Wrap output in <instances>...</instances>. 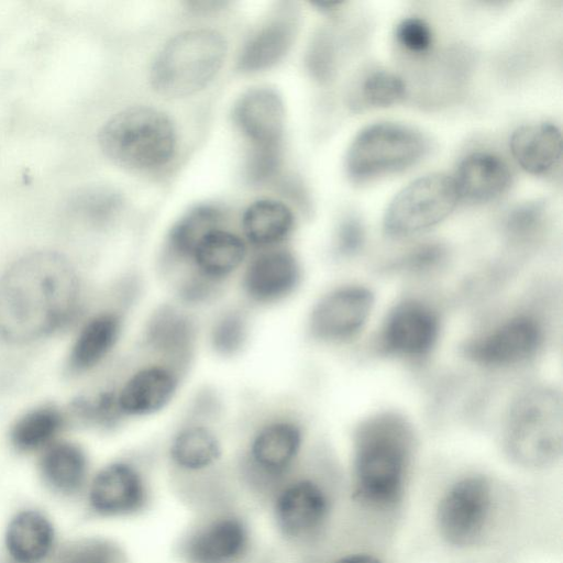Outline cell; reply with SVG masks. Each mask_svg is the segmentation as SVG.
<instances>
[{
    "label": "cell",
    "mask_w": 563,
    "mask_h": 563,
    "mask_svg": "<svg viewBox=\"0 0 563 563\" xmlns=\"http://www.w3.org/2000/svg\"><path fill=\"white\" fill-rule=\"evenodd\" d=\"M250 334L246 314L240 309H227L220 312L209 329V344L219 356L232 357L245 346Z\"/></svg>",
    "instance_id": "cell-31"
},
{
    "label": "cell",
    "mask_w": 563,
    "mask_h": 563,
    "mask_svg": "<svg viewBox=\"0 0 563 563\" xmlns=\"http://www.w3.org/2000/svg\"><path fill=\"white\" fill-rule=\"evenodd\" d=\"M459 194L452 177L430 174L411 181L389 203L384 218L386 233L405 238L445 219L455 208Z\"/></svg>",
    "instance_id": "cell-13"
},
{
    "label": "cell",
    "mask_w": 563,
    "mask_h": 563,
    "mask_svg": "<svg viewBox=\"0 0 563 563\" xmlns=\"http://www.w3.org/2000/svg\"><path fill=\"white\" fill-rule=\"evenodd\" d=\"M374 306L373 292L363 286H343L323 295L308 317V332L322 342L353 338L366 323Z\"/></svg>",
    "instance_id": "cell-15"
},
{
    "label": "cell",
    "mask_w": 563,
    "mask_h": 563,
    "mask_svg": "<svg viewBox=\"0 0 563 563\" xmlns=\"http://www.w3.org/2000/svg\"><path fill=\"white\" fill-rule=\"evenodd\" d=\"M242 229L246 240L256 246H273L284 241L294 227V214L285 203L261 199L244 211Z\"/></svg>",
    "instance_id": "cell-28"
},
{
    "label": "cell",
    "mask_w": 563,
    "mask_h": 563,
    "mask_svg": "<svg viewBox=\"0 0 563 563\" xmlns=\"http://www.w3.org/2000/svg\"><path fill=\"white\" fill-rule=\"evenodd\" d=\"M227 54L223 36L195 29L170 38L151 67L152 87L162 96L185 97L202 89L221 68Z\"/></svg>",
    "instance_id": "cell-8"
},
{
    "label": "cell",
    "mask_w": 563,
    "mask_h": 563,
    "mask_svg": "<svg viewBox=\"0 0 563 563\" xmlns=\"http://www.w3.org/2000/svg\"><path fill=\"white\" fill-rule=\"evenodd\" d=\"M330 563H380L377 559L366 554H349L332 560Z\"/></svg>",
    "instance_id": "cell-37"
},
{
    "label": "cell",
    "mask_w": 563,
    "mask_h": 563,
    "mask_svg": "<svg viewBox=\"0 0 563 563\" xmlns=\"http://www.w3.org/2000/svg\"><path fill=\"white\" fill-rule=\"evenodd\" d=\"M54 539L51 521L37 510L24 509L5 528V553L13 563H42L51 554Z\"/></svg>",
    "instance_id": "cell-23"
},
{
    "label": "cell",
    "mask_w": 563,
    "mask_h": 563,
    "mask_svg": "<svg viewBox=\"0 0 563 563\" xmlns=\"http://www.w3.org/2000/svg\"><path fill=\"white\" fill-rule=\"evenodd\" d=\"M296 27L297 22L291 14L269 20L243 46L238 59L239 69L255 73L276 64L290 47Z\"/></svg>",
    "instance_id": "cell-25"
},
{
    "label": "cell",
    "mask_w": 563,
    "mask_h": 563,
    "mask_svg": "<svg viewBox=\"0 0 563 563\" xmlns=\"http://www.w3.org/2000/svg\"><path fill=\"white\" fill-rule=\"evenodd\" d=\"M122 331V318L114 312H102L90 319L80 330L70 352V365L77 371L99 364L115 346Z\"/></svg>",
    "instance_id": "cell-27"
},
{
    "label": "cell",
    "mask_w": 563,
    "mask_h": 563,
    "mask_svg": "<svg viewBox=\"0 0 563 563\" xmlns=\"http://www.w3.org/2000/svg\"><path fill=\"white\" fill-rule=\"evenodd\" d=\"M233 119L250 143L249 176L262 181L272 176L279 164L284 131V106L277 92L267 87L244 92L233 109Z\"/></svg>",
    "instance_id": "cell-12"
},
{
    "label": "cell",
    "mask_w": 563,
    "mask_h": 563,
    "mask_svg": "<svg viewBox=\"0 0 563 563\" xmlns=\"http://www.w3.org/2000/svg\"><path fill=\"white\" fill-rule=\"evenodd\" d=\"M510 150L526 172L545 174L561 157V132L556 125L548 122L522 125L512 133Z\"/></svg>",
    "instance_id": "cell-24"
},
{
    "label": "cell",
    "mask_w": 563,
    "mask_h": 563,
    "mask_svg": "<svg viewBox=\"0 0 563 563\" xmlns=\"http://www.w3.org/2000/svg\"><path fill=\"white\" fill-rule=\"evenodd\" d=\"M245 257L244 240L231 231L217 227L198 241L189 257L192 271L186 275L198 277L220 288L243 265Z\"/></svg>",
    "instance_id": "cell-21"
},
{
    "label": "cell",
    "mask_w": 563,
    "mask_h": 563,
    "mask_svg": "<svg viewBox=\"0 0 563 563\" xmlns=\"http://www.w3.org/2000/svg\"><path fill=\"white\" fill-rule=\"evenodd\" d=\"M173 551L177 563H287L260 534L243 498L188 514Z\"/></svg>",
    "instance_id": "cell-3"
},
{
    "label": "cell",
    "mask_w": 563,
    "mask_h": 563,
    "mask_svg": "<svg viewBox=\"0 0 563 563\" xmlns=\"http://www.w3.org/2000/svg\"><path fill=\"white\" fill-rule=\"evenodd\" d=\"M165 465L169 490L188 514L243 498L223 442L206 422H185L172 433Z\"/></svg>",
    "instance_id": "cell-2"
},
{
    "label": "cell",
    "mask_w": 563,
    "mask_h": 563,
    "mask_svg": "<svg viewBox=\"0 0 563 563\" xmlns=\"http://www.w3.org/2000/svg\"><path fill=\"white\" fill-rule=\"evenodd\" d=\"M439 332L438 318L427 306L405 301L388 314L383 329V344L389 352L420 356L430 351Z\"/></svg>",
    "instance_id": "cell-20"
},
{
    "label": "cell",
    "mask_w": 563,
    "mask_h": 563,
    "mask_svg": "<svg viewBox=\"0 0 563 563\" xmlns=\"http://www.w3.org/2000/svg\"><path fill=\"white\" fill-rule=\"evenodd\" d=\"M396 38L404 48L415 54L427 53L432 44L429 25L418 18L402 20L396 29Z\"/></svg>",
    "instance_id": "cell-35"
},
{
    "label": "cell",
    "mask_w": 563,
    "mask_h": 563,
    "mask_svg": "<svg viewBox=\"0 0 563 563\" xmlns=\"http://www.w3.org/2000/svg\"><path fill=\"white\" fill-rule=\"evenodd\" d=\"M62 427V417L53 408H37L20 418L11 431L12 444L22 452L45 449Z\"/></svg>",
    "instance_id": "cell-30"
},
{
    "label": "cell",
    "mask_w": 563,
    "mask_h": 563,
    "mask_svg": "<svg viewBox=\"0 0 563 563\" xmlns=\"http://www.w3.org/2000/svg\"><path fill=\"white\" fill-rule=\"evenodd\" d=\"M44 483L55 493L70 496L87 484L88 460L85 452L69 442L52 443L40 459Z\"/></svg>",
    "instance_id": "cell-26"
},
{
    "label": "cell",
    "mask_w": 563,
    "mask_h": 563,
    "mask_svg": "<svg viewBox=\"0 0 563 563\" xmlns=\"http://www.w3.org/2000/svg\"><path fill=\"white\" fill-rule=\"evenodd\" d=\"M143 341L145 347L164 363L180 369L188 364L196 346V322L175 306H161L146 321Z\"/></svg>",
    "instance_id": "cell-19"
},
{
    "label": "cell",
    "mask_w": 563,
    "mask_h": 563,
    "mask_svg": "<svg viewBox=\"0 0 563 563\" xmlns=\"http://www.w3.org/2000/svg\"><path fill=\"white\" fill-rule=\"evenodd\" d=\"M303 444V428L289 416L269 418L254 428L232 464L243 498L263 510L301 464Z\"/></svg>",
    "instance_id": "cell-5"
},
{
    "label": "cell",
    "mask_w": 563,
    "mask_h": 563,
    "mask_svg": "<svg viewBox=\"0 0 563 563\" xmlns=\"http://www.w3.org/2000/svg\"><path fill=\"white\" fill-rule=\"evenodd\" d=\"M544 222V205L541 202H528L517 207L508 214L505 228L509 238L522 241L539 233Z\"/></svg>",
    "instance_id": "cell-34"
},
{
    "label": "cell",
    "mask_w": 563,
    "mask_h": 563,
    "mask_svg": "<svg viewBox=\"0 0 563 563\" xmlns=\"http://www.w3.org/2000/svg\"><path fill=\"white\" fill-rule=\"evenodd\" d=\"M332 509L327 483L300 464L263 508L286 561L319 548L330 526Z\"/></svg>",
    "instance_id": "cell-4"
},
{
    "label": "cell",
    "mask_w": 563,
    "mask_h": 563,
    "mask_svg": "<svg viewBox=\"0 0 563 563\" xmlns=\"http://www.w3.org/2000/svg\"><path fill=\"white\" fill-rule=\"evenodd\" d=\"M302 272L299 261L287 250H269L253 257L242 273L245 298L257 306L279 303L299 287Z\"/></svg>",
    "instance_id": "cell-16"
},
{
    "label": "cell",
    "mask_w": 563,
    "mask_h": 563,
    "mask_svg": "<svg viewBox=\"0 0 563 563\" xmlns=\"http://www.w3.org/2000/svg\"><path fill=\"white\" fill-rule=\"evenodd\" d=\"M408 459V430L402 420L379 415L357 433L355 478L361 496L375 505H389L401 493Z\"/></svg>",
    "instance_id": "cell-6"
},
{
    "label": "cell",
    "mask_w": 563,
    "mask_h": 563,
    "mask_svg": "<svg viewBox=\"0 0 563 563\" xmlns=\"http://www.w3.org/2000/svg\"><path fill=\"white\" fill-rule=\"evenodd\" d=\"M364 241V228L358 218L346 217L339 225L336 249L343 255L354 254Z\"/></svg>",
    "instance_id": "cell-36"
},
{
    "label": "cell",
    "mask_w": 563,
    "mask_h": 563,
    "mask_svg": "<svg viewBox=\"0 0 563 563\" xmlns=\"http://www.w3.org/2000/svg\"><path fill=\"white\" fill-rule=\"evenodd\" d=\"M103 154L129 169L165 165L176 148V131L162 111L144 106L126 108L110 118L99 131Z\"/></svg>",
    "instance_id": "cell-7"
},
{
    "label": "cell",
    "mask_w": 563,
    "mask_h": 563,
    "mask_svg": "<svg viewBox=\"0 0 563 563\" xmlns=\"http://www.w3.org/2000/svg\"><path fill=\"white\" fill-rule=\"evenodd\" d=\"M489 509L488 483L475 476L461 479L450 488L440 503V531L453 545H472L483 534Z\"/></svg>",
    "instance_id": "cell-14"
},
{
    "label": "cell",
    "mask_w": 563,
    "mask_h": 563,
    "mask_svg": "<svg viewBox=\"0 0 563 563\" xmlns=\"http://www.w3.org/2000/svg\"><path fill=\"white\" fill-rule=\"evenodd\" d=\"M541 340L542 332L538 322L530 317L520 316L470 343L466 346V354L484 365H512L532 356Z\"/></svg>",
    "instance_id": "cell-18"
},
{
    "label": "cell",
    "mask_w": 563,
    "mask_h": 563,
    "mask_svg": "<svg viewBox=\"0 0 563 563\" xmlns=\"http://www.w3.org/2000/svg\"><path fill=\"white\" fill-rule=\"evenodd\" d=\"M453 179L459 198L472 202H487L508 189L511 174L499 156L477 152L461 162Z\"/></svg>",
    "instance_id": "cell-22"
},
{
    "label": "cell",
    "mask_w": 563,
    "mask_h": 563,
    "mask_svg": "<svg viewBox=\"0 0 563 563\" xmlns=\"http://www.w3.org/2000/svg\"><path fill=\"white\" fill-rule=\"evenodd\" d=\"M220 220V212L211 207H199L185 214L167 236L166 251L172 262L189 261L198 241L219 227Z\"/></svg>",
    "instance_id": "cell-29"
},
{
    "label": "cell",
    "mask_w": 563,
    "mask_h": 563,
    "mask_svg": "<svg viewBox=\"0 0 563 563\" xmlns=\"http://www.w3.org/2000/svg\"><path fill=\"white\" fill-rule=\"evenodd\" d=\"M157 493L152 460L131 455L109 462L91 477L87 504L90 512L100 519H137L154 509Z\"/></svg>",
    "instance_id": "cell-10"
},
{
    "label": "cell",
    "mask_w": 563,
    "mask_h": 563,
    "mask_svg": "<svg viewBox=\"0 0 563 563\" xmlns=\"http://www.w3.org/2000/svg\"><path fill=\"white\" fill-rule=\"evenodd\" d=\"M562 400L554 390L532 388L510 406L505 423L506 448L517 462L542 466L561 453Z\"/></svg>",
    "instance_id": "cell-9"
},
{
    "label": "cell",
    "mask_w": 563,
    "mask_h": 563,
    "mask_svg": "<svg viewBox=\"0 0 563 563\" xmlns=\"http://www.w3.org/2000/svg\"><path fill=\"white\" fill-rule=\"evenodd\" d=\"M428 148L426 136L410 126L375 123L353 140L346 156V170L353 181L365 183L411 167Z\"/></svg>",
    "instance_id": "cell-11"
},
{
    "label": "cell",
    "mask_w": 563,
    "mask_h": 563,
    "mask_svg": "<svg viewBox=\"0 0 563 563\" xmlns=\"http://www.w3.org/2000/svg\"><path fill=\"white\" fill-rule=\"evenodd\" d=\"M77 298L68 260L53 251L24 255L0 278V340L22 344L46 336L68 319Z\"/></svg>",
    "instance_id": "cell-1"
},
{
    "label": "cell",
    "mask_w": 563,
    "mask_h": 563,
    "mask_svg": "<svg viewBox=\"0 0 563 563\" xmlns=\"http://www.w3.org/2000/svg\"><path fill=\"white\" fill-rule=\"evenodd\" d=\"M179 385V369L169 364L159 362L141 366L115 394L118 410L130 418L154 416L170 405Z\"/></svg>",
    "instance_id": "cell-17"
},
{
    "label": "cell",
    "mask_w": 563,
    "mask_h": 563,
    "mask_svg": "<svg viewBox=\"0 0 563 563\" xmlns=\"http://www.w3.org/2000/svg\"><path fill=\"white\" fill-rule=\"evenodd\" d=\"M338 47L333 34L328 30L320 31L309 46L307 66L311 75L325 82L333 77L336 68Z\"/></svg>",
    "instance_id": "cell-33"
},
{
    "label": "cell",
    "mask_w": 563,
    "mask_h": 563,
    "mask_svg": "<svg viewBox=\"0 0 563 563\" xmlns=\"http://www.w3.org/2000/svg\"><path fill=\"white\" fill-rule=\"evenodd\" d=\"M406 95V84L387 70H374L360 85L358 100L365 107H388Z\"/></svg>",
    "instance_id": "cell-32"
}]
</instances>
